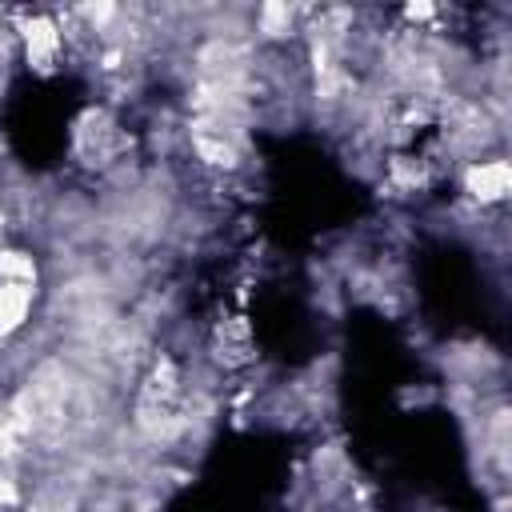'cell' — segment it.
I'll list each match as a JSON object with an SVG mask.
<instances>
[{
	"label": "cell",
	"instance_id": "3",
	"mask_svg": "<svg viewBox=\"0 0 512 512\" xmlns=\"http://www.w3.org/2000/svg\"><path fill=\"white\" fill-rule=\"evenodd\" d=\"M24 40H28V56H32V64H36V68H48V60H52L56 48H60L56 24L44 20V16H36V20L24 28Z\"/></svg>",
	"mask_w": 512,
	"mask_h": 512
},
{
	"label": "cell",
	"instance_id": "1",
	"mask_svg": "<svg viewBox=\"0 0 512 512\" xmlns=\"http://www.w3.org/2000/svg\"><path fill=\"white\" fill-rule=\"evenodd\" d=\"M468 192L480 200H500L508 192V164L504 160H480L468 168Z\"/></svg>",
	"mask_w": 512,
	"mask_h": 512
},
{
	"label": "cell",
	"instance_id": "4",
	"mask_svg": "<svg viewBox=\"0 0 512 512\" xmlns=\"http://www.w3.org/2000/svg\"><path fill=\"white\" fill-rule=\"evenodd\" d=\"M0 280L4 284H36V260L28 252H16V248H4L0 252Z\"/></svg>",
	"mask_w": 512,
	"mask_h": 512
},
{
	"label": "cell",
	"instance_id": "5",
	"mask_svg": "<svg viewBox=\"0 0 512 512\" xmlns=\"http://www.w3.org/2000/svg\"><path fill=\"white\" fill-rule=\"evenodd\" d=\"M288 28H292V8H284V4H264L260 8V32L284 36Z\"/></svg>",
	"mask_w": 512,
	"mask_h": 512
},
{
	"label": "cell",
	"instance_id": "2",
	"mask_svg": "<svg viewBox=\"0 0 512 512\" xmlns=\"http://www.w3.org/2000/svg\"><path fill=\"white\" fill-rule=\"evenodd\" d=\"M28 308H32V288L28 284H4L0 280V336L16 332L28 320Z\"/></svg>",
	"mask_w": 512,
	"mask_h": 512
}]
</instances>
